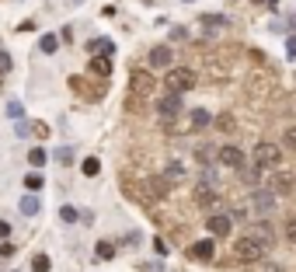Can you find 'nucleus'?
I'll return each instance as SVG.
<instances>
[{"mask_svg": "<svg viewBox=\"0 0 296 272\" xmlns=\"http://www.w3.org/2000/svg\"><path fill=\"white\" fill-rule=\"evenodd\" d=\"M272 206H275V196L265 188V192H254V213H272Z\"/></svg>", "mask_w": 296, "mask_h": 272, "instance_id": "f8f14e48", "label": "nucleus"}, {"mask_svg": "<svg viewBox=\"0 0 296 272\" xmlns=\"http://www.w3.org/2000/svg\"><path fill=\"white\" fill-rule=\"evenodd\" d=\"M56 161H59V164H70V161H73V150H70V147H59V150H56Z\"/></svg>", "mask_w": 296, "mask_h": 272, "instance_id": "c85d7f7f", "label": "nucleus"}, {"mask_svg": "<svg viewBox=\"0 0 296 272\" xmlns=\"http://www.w3.org/2000/svg\"><path fill=\"white\" fill-rule=\"evenodd\" d=\"M230 227H234V220H230L227 213H213V216H209V234H213V238H227Z\"/></svg>", "mask_w": 296, "mask_h": 272, "instance_id": "0eeeda50", "label": "nucleus"}, {"mask_svg": "<svg viewBox=\"0 0 296 272\" xmlns=\"http://www.w3.org/2000/svg\"><path fill=\"white\" fill-rule=\"evenodd\" d=\"M7 115H11V119H25V105L14 98V101H7Z\"/></svg>", "mask_w": 296, "mask_h": 272, "instance_id": "cd10ccee", "label": "nucleus"}, {"mask_svg": "<svg viewBox=\"0 0 296 272\" xmlns=\"http://www.w3.org/2000/svg\"><path fill=\"white\" fill-rule=\"evenodd\" d=\"M42 185H46V181H42V175H39V171H31V175L25 178V188H28V192H39Z\"/></svg>", "mask_w": 296, "mask_h": 272, "instance_id": "a878e982", "label": "nucleus"}, {"mask_svg": "<svg viewBox=\"0 0 296 272\" xmlns=\"http://www.w3.org/2000/svg\"><path fill=\"white\" fill-rule=\"evenodd\" d=\"M46 161H49V153H46L42 147H31V150H28V164H31V168H42Z\"/></svg>", "mask_w": 296, "mask_h": 272, "instance_id": "a211bd4d", "label": "nucleus"}, {"mask_svg": "<svg viewBox=\"0 0 296 272\" xmlns=\"http://www.w3.org/2000/svg\"><path fill=\"white\" fill-rule=\"evenodd\" d=\"M213 126H216L219 133H230V129H234V115H219V119H213Z\"/></svg>", "mask_w": 296, "mask_h": 272, "instance_id": "bb28decb", "label": "nucleus"}, {"mask_svg": "<svg viewBox=\"0 0 296 272\" xmlns=\"http://www.w3.org/2000/svg\"><path fill=\"white\" fill-rule=\"evenodd\" d=\"M213 251H216V248H213V241H195V244L188 248V255H192V258H199V262H209V258H213Z\"/></svg>", "mask_w": 296, "mask_h": 272, "instance_id": "4468645a", "label": "nucleus"}, {"mask_svg": "<svg viewBox=\"0 0 296 272\" xmlns=\"http://www.w3.org/2000/svg\"><path fill=\"white\" fill-rule=\"evenodd\" d=\"M195 157H199V161H202V164H209V161H213V157H219V150H213V147H206V143H202V147H199V150H195Z\"/></svg>", "mask_w": 296, "mask_h": 272, "instance_id": "b1692460", "label": "nucleus"}, {"mask_svg": "<svg viewBox=\"0 0 296 272\" xmlns=\"http://www.w3.org/2000/svg\"><path fill=\"white\" fill-rule=\"evenodd\" d=\"M59 216H63L66 223H73V220H77L81 213H77V210H73V206H63V210H59Z\"/></svg>", "mask_w": 296, "mask_h": 272, "instance_id": "c756f323", "label": "nucleus"}, {"mask_svg": "<svg viewBox=\"0 0 296 272\" xmlns=\"http://www.w3.org/2000/svg\"><path fill=\"white\" fill-rule=\"evenodd\" d=\"M279 161H282V150L275 143H258L254 147V164L258 168H279Z\"/></svg>", "mask_w": 296, "mask_h": 272, "instance_id": "423d86ee", "label": "nucleus"}, {"mask_svg": "<svg viewBox=\"0 0 296 272\" xmlns=\"http://www.w3.org/2000/svg\"><path fill=\"white\" fill-rule=\"evenodd\" d=\"M91 53H101V56H112V38H91V46H87Z\"/></svg>", "mask_w": 296, "mask_h": 272, "instance_id": "dca6fc26", "label": "nucleus"}, {"mask_svg": "<svg viewBox=\"0 0 296 272\" xmlns=\"http://www.w3.org/2000/svg\"><path fill=\"white\" fill-rule=\"evenodd\" d=\"M219 161H223L227 168H244V153H241V147H223V150H219Z\"/></svg>", "mask_w": 296, "mask_h": 272, "instance_id": "1a4fd4ad", "label": "nucleus"}, {"mask_svg": "<svg viewBox=\"0 0 296 272\" xmlns=\"http://www.w3.org/2000/svg\"><path fill=\"white\" fill-rule=\"evenodd\" d=\"M265 272H279V269H275V265H269V269H265Z\"/></svg>", "mask_w": 296, "mask_h": 272, "instance_id": "e433bc0d", "label": "nucleus"}, {"mask_svg": "<svg viewBox=\"0 0 296 272\" xmlns=\"http://www.w3.org/2000/svg\"><path fill=\"white\" fill-rule=\"evenodd\" d=\"M81 171H84V175H87V178H94V175H98V171H101V161H98V157H87V161H84V164H81Z\"/></svg>", "mask_w": 296, "mask_h": 272, "instance_id": "393cba45", "label": "nucleus"}, {"mask_svg": "<svg viewBox=\"0 0 296 272\" xmlns=\"http://www.w3.org/2000/svg\"><path fill=\"white\" fill-rule=\"evenodd\" d=\"M265 248H269L265 241H258V238L247 234V238L234 241V258H237V262H258V258L265 255Z\"/></svg>", "mask_w": 296, "mask_h": 272, "instance_id": "f03ea898", "label": "nucleus"}, {"mask_svg": "<svg viewBox=\"0 0 296 272\" xmlns=\"http://www.w3.org/2000/svg\"><path fill=\"white\" fill-rule=\"evenodd\" d=\"M129 94H136V98H154V73L133 70V73H129Z\"/></svg>", "mask_w": 296, "mask_h": 272, "instance_id": "39448f33", "label": "nucleus"}, {"mask_svg": "<svg viewBox=\"0 0 296 272\" xmlns=\"http://www.w3.org/2000/svg\"><path fill=\"white\" fill-rule=\"evenodd\" d=\"M164 178H167V181H181V178H185V164H181V161H167Z\"/></svg>", "mask_w": 296, "mask_h": 272, "instance_id": "f3484780", "label": "nucleus"}, {"mask_svg": "<svg viewBox=\"0 0 296 272\" xmlns=\"http://www.w3.org/2000/svg\"><path fill=\"white\" fill-rule=\"evenodd\" d=\"M195 70H188V66H178L174 73H167V91H178V94H185V91H192L195 88Z\"/></svg>", "mask_w": 296, "mask_h": 272, "instance_id": "20e7f679", "label": "nucleus"}, {"mask_svg": "<svg viewBox=\"0 0 296 272\" xmlns=\"http://www.w3.org/2000/svg\"><path fill=\"white\" fill-rule=\"evenodd\" d=\"M181 112V94L178 91H167L161 101H157V115H161V122L164 129H174V115Z\"/></svg>", "mask_w": 296, "mask_h": 272, "instance_id": "7ed1b4c3", "label": "nucleus"}, {"mask_svg": "<svg viewBox=\"0 0 296 272\" xmlns=\"http://www.w3.org/2000/svg\"><path fill=\"white\" fill-rule=\"evenodd\" d=\"M286 56H289V60H296V35H289V38H286Z\"/></svg>", "mask_w": 296, "mask_h": 272, "instance_id": "7c9ffc66", "label": "nucleus"}, {"mask_svg": "<svg viewBox=\"0 0 296 272\" xmlns=\"http://www.w3.org/2000/svg\"><path fill=\"white\" fill-rule=\"evenodd\" d=\"M206 126H213V115L206 108H195L192 112V129H206Z\"/></svg>", "mask_w": 296, "mask_h": 272, "instance_id": "2eb2a0df", "label": "nucleus"}, {"mask_svg": "<svg viewBox=\"0 0 296 272\" xmlns=\"http://www.w3.org/2000/svg\"><path fill=\"white\" fill-rule=\"evenodd\" d=\"M282 140H286V147H289V150H296V129H286V136H282Z\"/></svg>", "mask_w": 296, "mask_h": 272, "instance_id": "2f4dec72", "label": "nucleus"}, {"mask_svg": "<svg viewBox=\"0 0 296 272\" xmlns=\"http://www.w3.org/2000/svg\"><path fill=\"white\" fill-rule=\"evenodd\" d=\"M18 206H21V213H25V216H35V213H39V210H42V203H39V199H35V196H25V199H21Z\"/></svg>", "mask_w": 296, "mask_h": 272, "instance_id": "aec40b11", "label": "nucleus"}, {"mask_svg": "<svg viewBox=\"0 0 296 272\" xmlns=\"http://www.w3.org/2000/svg\"><path fill=\"white\" fill-rule=\"evenodd\" d=\"M195 199H199L202 206H213V203H216V192H213V185H209V178H202V181L195 185Z\"/></svg>", "mask_w": 296, "mask_h": 272, "instance_id": "9b49d317", "label": "nucleus"}, {"mask_svg": "<svg viewBox=\"0 0 296 272\" xmlns=\"http://www.w3.org/2000/svg\"><path fill=\"white\" fill-rule=\"evenodd\" d=\"M94 255H98L101 262H108V258L115 255V244H112V241H98V248H94Z\"/></svg>", "mask_w": 296, "mask_h": 272, "instance_id": "4be33fe9", "label": "nucleus"}, {"mask_svg": "<svg viewBox=\"0 0 296 272\" xmlns=\"http://www.w3.org/2000/svg\"><path fill=\"white\" fill-rule=\"evenodd\" d=\"M31 126H35V136H42V140L49 136V126H46V122H31Z\"/></svg>", "mask_w": 296, "mask_h": 272, "instance_id": "473e14b6", "label": "nucleus"}, {"mask_svg": "<svg viewBox=\"0 0 296 272\" xmlns=\"http://www.w3.org/2000/svg\"><path fill=\"white\" fill-rule=\"evenodd\" d=\"M108 77H101V81H98V77H94V81H84V77H70V91H77L84 101H98L105 91H108Z\"/></svg>", "mask_w": 296, "mask_h": 272, "instance_id": "f257e3e1", "label": "nucleus"}, {"mask_svg": "<svg viewBox=\"0 0 296 272\" xmlns=\"http://www.w3.org/2000/svg\"><path fill=\"white\" fill-rule=\"evenodd\" d=\"M0 238H11V223L7 220H0Z\"/></svg>", "mask_w": 296, "mask_h": 272, "instance_id": "c9c22d12", "label": "nucleus"}, {"mask_svg": "<svg viewBox=\"0 0 296 272\" xmlns=\"http://www.w3.org/2000/svg\"><path fill=\"white\" fill-rule=\"evenodd\" d=\"M39 46H42V53H46V56H53V53L59 49V35H42V42H39Z\"/></svg>", "mask_w": 296, "mask_h": 272, "instance_id": "412c9836", "label": "nucleus"}, {"mask_svg": "<svg viewBox=\"0 0 296 272\" xmlns=\"http://www.w3.org/2000/svg\"><path fill=\"white\" fill-rule=\"evenodd\" d=\"M49 269H53L49 255H35V258H31V272H49Z\"/></svg>", "mask_w": 296, "mask_h": 272, "instance_id": "5701e85b", "label": "nucleus"}, {"mask_svg": "<svg viewBox=\"0 0 296 272\" xmlns=\"http://www.w3.org/2000/svg\"><path fill=\"white\" fill-rule=\"evenodd\" d=\"M11 255H14V244L4 241V244H0V258H11Z\"/></svg>", "mask_w": 296, "mask_h": 272, "instance_id": "72a5a7b5", "label": "nucleus"}, {"mask_svg": "<svg viewBox=\"0 0 296 272\" xmlns=\"http://www.w3.org/2000/svg\"><path fill=\"white\" fill-rule=\"evenodd\" d=\"M251 238H258V241L272 244V227H269V223H254V227H251Z\"/></svg>", "mask_w": 296, "mask_h": 272, "instance_id": "6ab92c4d", "label": "nucleus"}, {"mask_svg": "<svg viewBox=\"0 0 296 272\" xmlns=\"http://www.w3.org/2000/svg\"><path fill=\"white\" fill-rule=\"evenodd\" d=\"M272 188H275V192H293V188H296V175H289V171H279V175L272 178Z\"/></svg>", "mask_w": 296, "mask_h": 272, "instance_id": "ddd939ff", "label": "nucleus"}, {"mask_svg": "<svg viewBox=\"0 0 296 272\" xmlns=\"http://www.w3.org/2000/svg\"><path fill=\"white\" fill-rule=\"evenodd\" d=\"M171 63H174V49H171V46L150 49V66H154V70H164V66H171Z\"/></svg>", "mask_w": 296, "mask_h": 272, "instance_id": "6e6552de", "label": "nucleus"}, {"mask_svg": "<svg viewBox=\"0 0 296 272\" xmlns=\"http://www.w3.org/2000/svg\"><path fill=\"white\" fill-rule=\"evenodd\" d=\"M87 73H91V77H108V73H112V63H108V56L94 53V60H91V66H87Z\"/></svg>", "mask_w": 296, "mask_h": 272, "instance_id": "9d476101", "label": "nucleus"}, {"mask_svg": "<svg viewBox=\"0 0 296 272\" xmlns=\"http://www.w3.org/2000/svg\"><path fill=\"white\" fill-rule=\"evenodd\" d=\"M286 238L296 244V220H289V223H286Z\"/></svg>", "mask_w": 296, "mask_h": 272, "instance_id": "f704fd0d", "label": "nucleus"}, {"mask_svg": "<svg viewBox=\"0 0 296 272\" xmlns=\"http://www.w3.org/2000/svg\"><path fill=\"white\" fill-rule=\"evenodd\" d=\"M188 4H195V0H188Z\"/></svg>", "mask_w": 296, "mask_h": 272, "instance_id": "4c0bfd02", "label": "nucleus"}]
</instances>
